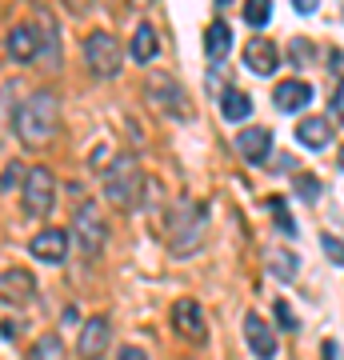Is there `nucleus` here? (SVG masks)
I'll return each instance as SVG.
<instances>
[{"label": "nucleus", "instance_id": "1", "mask_svg": "<svg viewBox=\"0 0 344 360\" xmlns=\"http://www.w3.org/2000/svg\"><path fill=\"white\" fill-rule=\"evenodd\" d=\"M60 129V101L52 92H32L20 108H16V136L28 148H44Z\"/></svg>", "mask_w": 344, "mask_h": 360}, {"label": "nucleus", "instance_id": "2", "mask_svg": "<svg viewBox=\"0 0 344 360\" xmlns=\"http://www.w3.org/2000/svg\"><path fill=\"white\" fill-rule=\"evenodd\" d=\"M141 184H144V172H141V160H136V156H116L113 165H108V172H104V196H108V205H116V208L136 205Z\"/></svg>", "mask_w": 344, "mask_h": 360}, {"label": "nucleus", "instance_id": "3", "mask_svg": "<svg viewBox=\"0 0 344 360\" xmlns=\"http://www.w3.org/2000/svg\"><path fill=\"white\" fill-rule=\"evenodd\" d=\"M204 236V208L200 205H177L172 212V224H168V240H172V252L177 257H192L196 245H200Z\"/></svg>", "mask_w": 344, "mask_h": 360}, {"label": "nucleus", "instance_id": "4", "mask_svg": "<svg viewBox=\"0 0 344 360\" xmlns=\"http://www.w3.org/2000/svg\"><path fill=\"white\" fill-rule=\"evenodd\" d=\"M20 205H25V217L44 220L56 205V176L49 168H28L25 184H20Z\"/></svg>", "mask_w": 344, "mask_h": 360}, {"label": "nucleus", "instance_id": "5", "mask_svg": "<svg viewBox=\"0 0 344 360\" xmlns=\"http://www.w3.org/2000/svg\"><path fill=\"white\" fill-rule=\"evenodd\" d=\"M84 60H89L92 77H116L120 72V65H125V52H120V40L113 37V32H89V40H84Z\"/></svg>", "mask_w": 344, "mask_h": 360}, {"label": "nucleus", "instance_id": "6", "mask_svg": "<svg viewBox=\"0 0 344 360\" xmlns=\"http://www.w3.org/2000/svg\"><path fill=\"white\" fill-rule=\"evenodd\" d=\"M104 240H108V220L101 217L96 205H80L77 212V245L84 257H101Z\"/></svg>", "mask_w": 344, "mask_h": 360}, {"label": "nucleus", "instance_id": "7", "mask_svg": "<svg viewBox=\"0 0 344 360\" xmlns=\"http://www.w3.org/2000/svg\"><path fill=\"white\" fill-rule=\"evenodd\" d=\"M148 101H153L156 112H165V116H177V120H189V116H192L189 96H184L180 84H172L168 77H153V80H148Z\"/></svg>", "mask_w": 344, "mask_h": 360}, {"label": "nucleus", "instance_id": "8", "mask_svg": "<svg viewBox=\"0 0 344 360\" xmlns=\"http://www.w3.org/2000/svg\"><path fill=\"white\" fill-rule=\"evenodd\" d=\"M108 336H113L108 316H89V321H84V328H80V336H77V352L84 360H96L104 348H108Z\"/></svg>", "mask_w": 344, "mask_h": 360}, {"label": "nucleus", "instance_id": "9", "mask_svg": "<svg viewBox=\"0 0 344 360\" xmlns=\"http://www.w3.org/2000/svg\"><path fill=\"white\" fill-rule=\"evenodd\" d=\"M244 345L253 348L256 360H272L276 356V336H272V328L265 324V316H256V312L244 316Z\"/></svg>", "mask_w": 344, "mask_h": 360}, {"label": "nucleus", "instance_id": "10", "mask_svg": "<svg viewBox=\"0 0 344 360\" xmlns=\"http://www.w3.org/2000/svg\"><path fill=\"white\" fill-rule=\"evenodd\" d=\"M28 252L37 260H44V264H60L64 257H68V232L64 229H44L32 236V245H28Z\"/></svg>", "mask_w": 344, "mask_h": 360}, {"label": "nucleus", "instance_id": "11", "mask_svg": "<svg viewBox=\"0 0 344 360\" xmlns=\"http://www.w3.org/2000/svg\"><path fill=\"white\" fill-rule=\"evenodd\" d=\"M32 296H37L32 272H25V269H4L0 272V300H8V304H28Z\"/></svg>", "mask_w": 344, "mask_h": 360}, {"label": "nucleus", "instance_id": "12", "mask_svg": "<svg viewBox=\"0 0 344 360\" xmlns=\"http://www.w3.org/2000/svg\"><path fill=\"white\" fill-rule=\"evenodd\" d=\"M236 148H241V156L248 165H265L268 153H272V129H260V124L241 129L236 132Z\"/></svg>", "mask_w": 344, "mask_h": 360}, {"label": "nucleus", "instance_id": "13", "mask_svg": "<svg viewBox=\"0 0 344 360\" xmlns=\"http://www.w3.org/2000/svg\"><path fill=\"white\" fill-rule=\"evenodd\" d=\"M172 328H177L180 336H189V340H200L204 336V309L192 296H184V300L172 304Z\"/></svg>", "mask_w": 344, "mask_h": 360}, {"label": "nucleus", "instance_id": "14", "mask_svg": "<svg viewBox=\"0 0 344 360\" xmlns=\"http://www.w3.org/2000/svg\"><path fill=\"white\" fill-rule=\"evenodd\" d=\"M244 65L253 68L256 77H268V72H276V65H281V52H276L272 40L253 37L248 44H244Z\"/></svg>", "mask_w": 344, "mask_h": 360}, {"label": "nucleus", "instance_id": "15", "mask_svg": "<svg viewBox=\"0 0 344 360\" xmlns=\"http://www.w3.org/2000/svg\"><path fill=\"white\" fill-rule=\"evenodd\" d=\"M8 52H13V60H20V65H32L40 52V28L37 25H16L13 32H8Z\"/></svg>", "mask_w": 344, "mask_h": 360}, {"label": "nucleus", "instance_id": "16", "mask_svg": "<svg viewBox=\"0 0 344 360\" xmlns=\"http://www.w3.org/2000/svg\"><path fill=\"white\" fill-rule=\"evenodd\" d=\"M272 101H276L281 112H300V108L312 104V84H305V80H281L276 92H272Z\"/></svg>", "mask_w": 344, "mask_h": 360}, {"label": "nucleus", "instance_id": "17", "mask_svg": "<svg viewBox=\"0 0 344 360\" xmlns=\"http://www.w3.org/2000/svg\"><path fill=\"white\" fill-rule=\"evenodd\" d=\"M232 49V28L224 25V20H212V25L204 28V56L212 60V65H220L224 56H229Z\"/></svg>", "mask_w": 344, "mask_h": 360}, {"label": "nucleus", "instance_id": "18", "mask_svg": "<svg viewBox=\"0 0 344 360\" xmlns=\"http://www.w3.org/2000/svg\"><path fill=\"white\" fill-rule=\"evenodd\" d=\"M296 141L305 144V148H324L332 141V124L324 116H305L300 124H296Z\"/></svg>", "mask_w": 344, "mask_h": 360}, {"label": "nucleus", "instance_id": "19", "mask_svg": "<svg viewBox=\"0 0 344 360\" xmlns=\"http://www.w3.org/2000/svg\"><path fill=\"white\" fill-rule=\"evenodd\" d=\"M220 112H224V120H232V124L248 120V116H253V101H248V92L224 89V92H220Z\"/></svg>", "mask_w": 344, "mask_h": 360}, {"label": "nucleus", "instance_id": "20", "mask_svg": "<svg viewBox=\"0 0 344 360\" xmlns=\"http://www.w3.org/2000/svg\"><path fill=\"white\" fill-rule=\"evenodd\" d=\"M128 49H132V60H136V65H148V60L156 56V49H160L156 28L153 25H141L136 32H132V44H128Z\"/></svg>", "mask_w": 344, "mask_h": 360}, {"label": "nucleus", "instance_id": "21", "mask_svg": "<svg viewBox=\"0 0 344 360\" xmlns=\"http://www.w3.org/2000/svg\"><path fill=\"white\" fill-rule=\"evenodd\" d=\"M40 28V25H37ZM37 56H49V65L56 68L60 65V37H56V25H52V16H44V28H40V52Z\"/></svg>", "mask_w": 344, "mask_h": 360}, {"label": "nucleus", "instance_id": "22", "mask_svg": "<svg viewBox=\"0 0 344 360\" xmlns=\"http://www.w3.org/2000/svg\"><path fill=\"white\" fill-rule=\"evenodd\" d=\"M28 360H64V340L56 333L40 336L37 345L28 348Z\"/></svg>", "mask_w": 344, "mask_h": 360}, {"label": "nucleus", "instance_id": "23", "mask_svg": "<svg viewBox=\"0 0 344 360\" xmlns=\"http://www.w3.org/2000/svg\"><path fill=\"white\" fill-rule=\"evenodd\" d=\"M268 269L276 272L281 281H293L296 276V252H288V248H268Z\"/></svg>", "mask_w": 344, "mask_h": 360}, {"label": "nucleus", "instance_id": "24", "mask_svg": "<svg viewBox=\"0 0 344 360\" xmlns=\"http://www.w3.org/2000/svg\"><path fill=\"white\" fill-rule=\"evenodd\" d=\"M244 20L253 28H265L268 25V16H272V0H244Z\"/></svg>", "mask_w": 344, "mask_h": 360}, {"label": "nucleus", "instance_id": "25", "mask_svg": "<svg viewBox=\"0 0 344 360\" xmlns=\"http://www.w3.org/2000/svg\"><path fill=\"white\" fill-rule=\"evenodd\" d=\"M268 208H272V217H276V229H281L284 236H296V220L288 217V208H284L281 196H272V200H268Z\"/></svg>", "mask_w": 344, "mask_h": 360}, {"label": "nucleus", "instance_id": "26", "mask_svg": "<svg viewBox=\"0 0 344 360\" xmlns=\"http://www.w3.org/2000/svg\"><path fill=\"white\" fill-rule=\"evenodd\" d=\"M288 56H293V65H296V68L312 65V40H305V37H293V40H288Z\"/></svg>", "mask_w": 344, "mask_h": 360}, {"label": "nucleus", "instance_id": "27", "mask_svg": "<svg viewBox=\"0 0 344 360\" xmlns=\"http://www.w3.org/2000/svg\"><path fill=\"white\" fill-rule=\"evenodd\" d=\"M296 193L305 196V200H317V196H320V180L308 176V172H305V176H296Z\"/></svg>", "mask_w": 344, "mask_h": 360}, {"label": "nucleus", "instance_id": "28", "mask_svg": "<svg viewBox=\"0 0 344 360\" xmlns=\"http://www.w3.org/2000/svg\"><path fill=\"white\" fill-rule=\"evenodd\" d=\"M320 245H324V257H329L332 264H344V240H336V236H324Z\"/></svg>", "mask_w": 344, "mask_h": 360}, {"label": "nucleus", "instance_id": "29", "mask_svg": "<svg viewBox=\"0 0 344 360\" xmlns=\"http://www.w3.org/2000/svg\"><path fill=\"white\" fill-rule=\"evenodd\" d=\"M25 168L20 165H13V168H4V176H0V188H16V184H25Z\"/></svg>", "mask_w": 344, "mask_h": 360}, {"label": "nucleus", "instance_id": "30", "mask_svg": "<svg viewBox=\"0 0 344 360\" xmlns=\"http://www.w3.org/2000/svg\"><path fill=\"white\" fill-rule=\"evenodd\" d=\"M276 321H281V328H296V316L284 300H276Z\"/></svg>", "mask_w": 344, "mask_h": 360}, {"label": "nucleus", "instance_id": "31", "mask_svg": "<svg viewBox=\"0 0 344 360\" xmlns=\"http://www.w3.org/2000/svg\"><path fill=\"white\" fill-rule=\"evenodd\" d=\"M332 112H336V120L344 124V80L336 84V92H332Z\"/></svg>", "mask_w": 344, "mask_h": 360}, {"label": "nucleus", "instance_id": "32", "mask_svg": "<svg viewBox=\"0 0 344 360\" xmlns=\"http://www.w3.org/2000/svg\"><path fill=\"white\" fill-rule=\"evenodd\" d=\"M116 360H148V356H144V348H136V345H125Z\"/></svg>", "mask_w": 344, "mask_h": 360}, {"label": "nucleus", "instance_id": "33", "mask_svg": "<svg viewBox=\"0 0 344 360\" xmlns=\"http://www.w3.org/2000/svg\"><path fill=\"white\" fill-rule=\"evenodd\" d=\"M64 4H68V13H77V16H84L92 8V0H64Z\"/></svg>", "mask_w": 344, "mask_h": 360}, {"label": "nucleus", "instance_id": "34", "mask_svg": "<svg viewBox=\"0 0 344 360\" xmlns=\"http://www.w3.org/2000/svg\"><path fill=\"white\" fill-rule=\"evenodd\" d=\"M317 4H320V0H293V8H296V13H317Z\"/></svg>", "mask_w": 344, "mask_h": 360}, {"label": "nucleus", "instance_id": "35", "mask_svg": "<svg viewBox=\"0 0 344 360\" xmlns=\"http://www.w3.org/2000/svg\"><path fill=\"white\" fill-rule=\"evenodd\" d=\"M340 168H344V148H340Z\"/></svg>", "mask_w": 344, "mask_h": 360}, {"label": "nucleus", "instance_id": "36", "mask_svg": "<svg viewBox=\"0 0 344 360\" xmlns=\"http://www.w3.org/2000/svg\"><path fill=\"white\" fill-rule=\"evenodd\" d=\"M340 13H344V0H340Z\"/></svg>", "mask_w": 344, "mask_h": 360}, {"label": "nucleus", "instance_id": "37", "mask_svg": "<svg viewBox=\"0 0 344 360\" xmlns=\"http://www.w3.org/2000/svg\"><path fill=\"white\" fill-rule=\"evenodd\" d=\"M32 4H40V0H32Z\"/></svg>", "mask_w": 344, "mask_h": 360}]
</instances>
